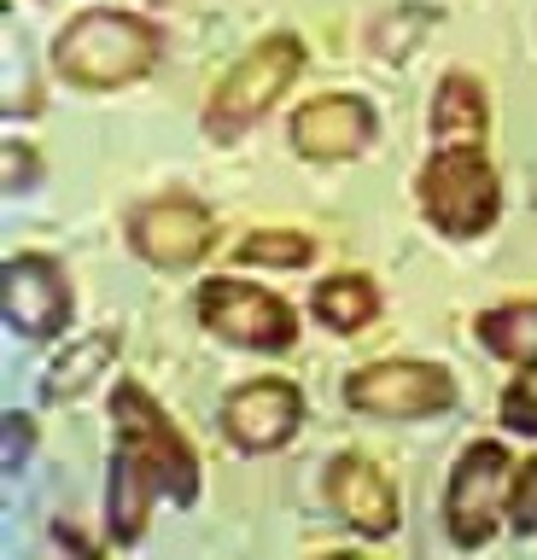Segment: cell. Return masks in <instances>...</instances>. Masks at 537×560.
I'll return each mask as SVG.
<instances>
[{"label":"cell","instance_id":"obj_7","mask_svg":"<svg viewBox=\"0 0 537 560\" xmlns=\"http://www.w3.org/2000/svg\"><path fill=\"white\" fill-rule=\"evenodd\" d=\"M509 472H514V455L502 438H479L456 455L450 467V485H444V532L456 549H485L502 525V502H509Z\"/></svg>","mask_w":537,"mask_h":560},{"label":"cell","instance_id":"obj_21","mask_svg":"<svg viewBox=\"0 0 537 560\" xmlns=\"http://www.w3.org/2000/svg\"><path fill=\"white\" fill-rule=\"evenodd\" d=\"M30 444H36L30 415H7V467H24L30 462Z\"/></svg>","mask_w":537,"mask_h":560},{"label":"cell","instance_id":"obj_10","mask_svg":"<svg viewBox=\"0 0 537 560\" xmlns=\"http://www.w3.org/2000/svg\"><path fill=\"white\" fill-rule=\"evenodd\" d=\"M222 438L240 450V455H275L287 450L304 427V392L281 374H264V380H246L222 397Z\"/></svg>","mask_w":537,"mask_h":560},{"label":"cell","instance_id":"obj_8","mask_svg":"<svg viewBox=\"0 0 537 560\" xmlns=\"http://www.w3.org/2000/svg\"><path fill=\"white\" fill-rule=\"evenodd\" d=\"M0 315H7V327L19 339H65V327L77 315V292H71L65 262L47 252L7 257V269H0Z\"/></svg>","mask_w":537,"mask_h":560},{"label":"cell","instance_id":"obj_6","mask_svg":"<svg viewBox=\"0 0 537 560\" xmlns=\"http://www.w3.org/2000/svg\"><path fill=\"white\" fill-rule=\"evenodd\" d=\"M345 402L369 420H427L456 409V374L444 362H421V357L362 362L345 374Z\"/></svg>","mask_w":537,"mask_h":560},{"label":"cell","instance_id":"obj_1","mask_svg":"<svg viewBox=\"0 0 537 560\" xmlns=\"http://www.w3.org/2000/svg\"><path fill=\"white\" fill-rule=\"evenodd\" d=\"M112 479H106V537L117 549H135L147 537L152 502L194 508L205 490L199 450L187 444V432L170 420V409L147 385L117 380L112 385Z\"/></svg>","mask_w":537,"mask_h":560},{"label":"cell","instance_id":"obj_16","mask_svg":"<svg viewBox=\"0 0 537 560\" xmlns=\"http://www.w3.org/2000/svg\"><path fill=\"white\" fill-rule=\"evenodd\" d=\"M112 357H117V332H94V339L59 350L54 368H47V380H42V402H71V397H82L100 374H106Z\"/></svg>","mask_w":537,"mask_h":560},{"label":"cell","instance_id":"obj_11","mask_svg":"<svg viewBox=\"0 0 537 560\" xmlns=\"http://www.w3.org/2000/svg\"><path fill=\"white\" fill-rule=\"evenodd\" d=\"M380 135V112L362 94H310L299 112H292V152L310 158V164H351L374 147Z\"/></svg>","mask_w":537,"mask_h":560},{"label":"cell","instance_id":"obj_19","mask_svg":"<svg viewBox=\"0 0 537 560\" xmlns=\"http://www.w3.org/2000/svg\"><path fill=\"white\" fill-rule=\"evenodd\" d=\"M502 525L514 537H537V455L514 462L509 472V502H502Z\"/></svg>","mask_w":537,"mask_h":560},{"label":"cell","instance_id":"obj_5","mask_svg":"<svg viewBox=\"0 0 537 560\" xmlns=\"http://www.w3.org/2000/svg\"><path fill=\"white\" fill-rule=\"evenodd\" d=\"M199 322L217 332L222 345L257 350V357H287L299 345V310L281 292L257 287V280H234V275H211L194 298Z\"/></svg>","mask_w":537,"mask_h":560},{"label":"cell","instance_id":"obj_12","mask_svg":"<svg viewBox=\"0 0 537 560\" xmlns=\"http://www.w3.org/2000/svg\"><path fill=\"white\" fill-rule=\"evenodd\" d=\"M322 490H327V508L369 542H386L397 532V520H404L397 485L386 479V467H374L362 450H339L334 462H327Z\"/></svg>","mask_w":537,"mask_h":560},{"label":"cell","instance_id":"obj_4","mask_svg":"<svg viewBox=\"0 0 537 560\" xmlns=\"http://www.w3.org/2000/svg\"><path fill=\"white\" fill-rule=\"evenodd\" d=\"M304 70V42L292 30H275L264 35L257 47H246L240 59L229 65V77L211 88V100H205V135L217 140V147H234L246 129H257L281 94L292 82H299Z\"/></svg>","mask_w":537,"mask_h":560},{"label":"cell","instance_id":"obj_20","mask_svg":"<svg viewBox=\"0 0 537 560\" xmlns=\"http://www.w3.org/2000/svg\"><path fill=\"white\" fill-rule=\"evenodd\" d=\"M42 182V158L30 152V140H7V192H30Z\"/></svg>","mask_w":537,"mask_h":560},{"label":"cell","instance_id":"obj_3","mask_svg":"<svg viewBox=\"0 0 537 560\" xmlns=\"http://www.w3.org/2000/svg\"><path fill=\"white\" fill-rule=\"evenodd\" d=\"M415 205L444 240H479L502 217V175L485 147H432L415 170Z\"/></svg>","mask_w":537,"mask_h":560},{"label":"cell","instance_id":"obj_18","mask_svg":"<svg viewBox=\"0 0 537 560\" xmlns=\"http://www.w3.org/2000/svg\"><path fill=\"white\" fill-rule=\"evenodd\" d=\"M497 415L514 438H537V362H520V374L497 397Z\"/></svg>","mask_w":537,"mask_h":560},{"label":"cell","instance_id":"obj_13","mask_svg":"<svg viewBox=\"0 0 537 560\" xmlns=\"http://www.w3.org/2000/svg\"><path fill=\"white\" fill-rule=\"evenodd\" d=\"M432 147H485L491 135V100L474 70H444L439 94H432V117H427Z\"/></svg>","mask_w":537,"mask_h":560},{"label":"cell","instance_id":"obj_2","mask_svg":"<svg viewBox=\"0 0 537 560\" xmlns=\"http://www.w3.org/2000/svg\"><path fill=\"white\" fill-rule=\"evenodd\" d=\"M164 59V30L124 7H89L59 30L54 70L65 88L82 94H117V88L152 77Z\"/></svg>","mask_w":537,"mask_h":560},{"label":"cell","instance_id":"obj_9","mask_svg":"<svg viewBox=\"0 0 537 560\" xmlns=\"http://www.w3.org/2000/svg\"><path fill=\"white\" fill-rule=\"evenodd\" d=\"M124 240L141 262H152V269H194V262L217 245V217L199 199L164 192V199H147V205L129 210Z\"/></svg>","mask_w":537,"mask_h":560},{"label":"cell","instance_id":"obj_17","mask_svg":"<svg viewBox=\"0 0 537 560\" xmlns=\"http://www.w3.org/2000/svg\"><path fill=\"white\" fill-rule=\"evenodd\" d=\"M310 257H316V240L299 228H252L234 245V262H246V269H304Z\"/></svg>","mask_w":537,"mask_h":560},{"label":"cell","instance_id":"obj_15","mask_svg":"<svg viewBox=\"0 0 537 560\" xmlns=\"http://www.w3.org/2000/svg\"><path fill=\"white\" fill-rule=\"evenodd\" d=\"M474 339L491 350L497 362H537V298H514V304H497L474 322Z\"/></svg>","mask_w":537,"mask_h":560},{"label":"cell","instance_id":"obj_14","mask_svg":"<svg viewBox=\"0 0 537 560\" xmlns=\"http://www.w3.org/2000/svg\"><path fill=\"white\" fill-rule=\"evenodd\" d=\"M380 310H386V298H380L374 275H362V269L327 275V280H316V292H310V315H316L327 332H339V339L362 332Z\"/></svg>","mask_w":537,"mask_h":560}]
</instances>
